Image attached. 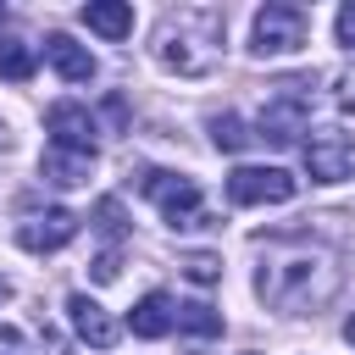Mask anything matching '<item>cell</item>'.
<instances>
[{"label": "cell", "mask_w": 355, "mask_h": 355, "mask_svg": "<svg viewBox=\"0 0 355 355\" xmlns=\"http://www.w3.org/2000/svg\"><path fill=\"white\" fill-rule=\"evenodd\" d=\"M333 288H338V272H333L327 250H316V244H283L255 272V294L277 311H311Z\"/></svg>", "instance_id": "cell-1"}, {"label": "cell", "mask_w": 355, "mask_h": 355, "mask_svg": "<svg viewBox=\"0 0 355 355\" xmlns=\"http://www.w3.org/2000/svg\"><path fill=\"white\" fill-rule=\"evenodd\" d=\"M155 61L183 72V78H205L222 61V11H211V6L172 11L155 33Z\"/></svg>", "instance_id": "cell-2"}, {"label": "cell", "mask_w": 355, "mask_h": 355, "mask_svg": "<svg viewBox=\"0 0 355 355\" xmlns=\"http://www.w3.org/2000/svg\"><path fill=\"white\" fill-rule=\"evenodd\" d=\"M311 39V17H305V6H294V0H272V6H261L255 11V55L261 61H272V55H294L300 44Z\"/></svg>", "instance_id": "cell-3"}, {"label": "cell", "mask_w": 355, "mask_h": 355, "mask_svg": "<svg viewBox=\"0 0 355 355\" xmlns=\"http://www.w3.org/2000/svg\"><path fill=\"white\" fill-rule=\"evenodd\" d=\"M144 194L161 205V216H166L172 227H205V222H211L194 178H178V172H144Z\"/></svg>", "instance_id": "cell-4"}, {"label": "cell", "mask_w": 355, "mask_h": 355, "mask_svg": "<svg viewBox=\"0 0 355 355\" xmlns=\"http://www.w3.org/2000/svg\"><path fill=\"white\" fill-rule=\"evenodd\" d=\"M294 172H283V166H233L227 172V200L233 205H283V200H294Z\"/></svg>", "instance_id": "cell-5"}, {"label": "cell", "mask_w": 355, "mask_h": 355, "mask_svg": "<svg viewBox=\"0 0 355 355\" xmlns=\"http://www.w3.org/2000/svg\"><path fill=\"white\" fill-rule=\"evenodd\" d=\"M311 83H277V94L266 100V111H261V133L255 139H272V144H288L300 128H305V116H311V94H305Z\"/></svg>", "instance_id": "cell-6"}, {"label": "cell", "mask_w": 355, "mask_h": 355, "mask_svg": "<svg viewBox=\"0 0 355 355\" xmlns=\"http://www.w3.org/2000/svg\"><path fill=\"white\" fill-rule=\"evenodd\" d=\"M305 166H311L316 183L349 178V172H355V144H349V133H333V128L311 133V139H305Z\"/></svg>", "instance_id": "cell-7"}, {"label": "cell", "mask_w": 355, "mask_h": 355, "mask_svg": "<svg viewBox=\"0 0 355 355\" xmlns=\"http://www.w3.org/2000/svg\"><path fill=\"white\" fill-rule=\"evenodd\" d=\"M44 128H50V144H55V150H83V155H94V116H89L78 100H55L50 116H44Z\"/></svg>", "instance_id": "cell-8"}, {"label": "cell", "mask_w": 355, "mask_h": 355, "mask_svg": "<svg viewBox=\"0 0 355 355\" xmlns=\"http://www.w3.org/2000/svg\"><path fill=\"white\" fill-rule=\"evenodd\" d=\"M78 239V216L72 211H39V216H28L22 227H17V244L22 250H33V255H50V250H61V244H72Z\"/></svg>", "instance_id": "cell-9"}, {"label": "cell", "mask_w": 355, "mask_h": 355, "mask_svg": "<svg viewBox=\"0 0 355 355\" xmlns=\"http://www.w3.org/2000/svg\"><path fill=\"white\" fill-rule=\"evenodd\" d=\"M67 322H72L78 338L94 344V349H111V344H116V322H111L105 305H94L89 294H72V300H67Z\"/></svg>", "instance_id": "cell-10"}, {"label": "cell", "mask_w": 355, "mask_h": 355, "mask_svg": "<svg viewBox=\"0 0 355 355\" xmlns=\"http://www.w3.org/2000/svg\"><path fill=\"white\" fill-rule=\"evenodd\" d=\"M44 55H50V67H55L67 83H89V78H94V55H89L72 33H50V39H44Z\"/></svg>", "instance_id": "cell-11"}, {"label": "cell", "mask_w": 355, "mask_h": 355, "mask_svg": "<svg viewBox=\"0 0 355 355\" xmlns=\"http://www.w3.org/2000/svg\"><path fill=\"white\" fill-rule=\"evenodd\" d=\"M172 322H178V305H172L166 294H144V300L128 311V327H133L139 338H166Z\"/></svg>", "instance_id": "cell-12"}, {"label": "cell", "mask_w": 355, "mask_h": 355, "mask_svg": "<svg viewBox=\"0 0 355 355\" xmlns=\"http://www.w3.org/2000/svg\"><path fill=\"white\" fill-rule=\"evenodd\" d=\"M83 22L94 33H105V39H128L133 33V6L128 0H89L83 6Z\"/></svg>", "instance_id": "cell-13"}, {"label": "cell", "mask_w": 355, "mask_h": 355, "mask_svg": "<svg viewBox=\"0 0 355 355\" xmlns=\"http://www.w3.org/2000/svg\"><path fill=\"white\" fill-rule=\"evenodd\" d=\"M94 172V155H83V150H44V178L50 183H61V189H78L83 178Z\"/></svg>", "instance_id": "cell-14"}, {"label": "cell", "mask_w": 355, "mask_h": 355, "mask_svg": "<svg viewBox=\"0 0 355 355\" xmlns=\"http://www.w3.org/2000/svg\"><path fill=\"white\" fill-rule=\"evenodd\" d=\"M33 67H39V50L28 39H0V78L6 83H28Z\"/></svg>", "instance_id": "cell-15"}, {"label": "cell", "mask_w": 355, "mask_h": 355, "mask_svg": "<svg viewBox=\"0 0 355 355\" xmlns=\"http://www.w3.org/2000/svg\"><path fill=\"white\" fill-rule=\"evenodd\" d=\"M172 327L189 333V338H216V333H222V311L205 305V300H194V305H178V322H172Z\"/></svg>", "instance_id": "cell-16"}, {"label": "cell", "mask_w": 355, "mask_h": 355, "mask_svg": "<svg viewBox=\"0 0 355 355\" xmlns=\"http://www.w3.org/2000/svg\"><path fill=\"white\" fill-rule=\"evenodd\" d=\"M255 133H244V122L239 116H211V144L216 150H244Z\"/></svg>", "instance_id": "cell-17"}, {"label": "cell", "mask_w": 355, "mask_h": 355, "mask_svg": "<svg viewBox=\"0 0 355 355\" xmlns=\"http://www.w3.org/2000/svg\"><path fill=\"white\" fill-rule=\"evenodd\" d=\"M183 272H189L194 283H216V277H222V261H216V255H205V250H194V255L183 261Z\"/></svg>", "instance_id": "cell-18"}, {"label": "cell", "mask_w": 355, "mask_h": 355, "mask_svg": "<svg viewBox=\"0 0 355 355\" xmlns=\"http://www.w3.org/2000/svg\"><path fill=\"white\" fill-rule=\"evenodd\" d=\"M94 227H100L105 239H122V205H116V200H100V205H94Z\"/></svg>", "instance_id": "cell-19"}, {"label": "cell", "mask_w": 355, "mask_h": 355, "mask_svg": "<svg viewBox=\"0 0 355 355\" xmlns=\"http://www.w3.org/2000/svg\"><path fill=\"white\" fill-rule=\"evenodd\" d=\"M116 272H122V255H116V250H105V255L94 261V283H111Z\"/></svg>", "instance_id": "cell-20"}, {"label": "cell", "mask_w": 355, "mask_h": 355, "mask_svg": "<svg viewBox=\"0 0 355 355\" xmlns=\"http://www.w3.org/2000/svg\"><path fill=\"white\" fill-rule=\"evenodd\" d=\"M338 44H349V50H355V0L338 11Z\"/></svg>", "instance_id": "cell-21"}, {"label": "cell", "mask_w": 355, "mask_h": 355, "mask_svg": "<svg viewBox=\"0 0 355 355\" xmlns=\"http://www.w3.org/2000/svg\"><path fill=\"white\" fill-rule=\"evenodd\" d=\"M338 105H344V111L355 116V67H349V72L338 78Z\"/></svg>", "instance_id": "cell-22"}, {"label": "cell", "mask_w": 355, "mask_h": 355, "mask_svg": "<svg viewBox=\"0 0 355 355\" xmlns=\"http://www.w3.org/2000/svg\"><path fill=\"white\" fill-rule=\"evenodd\" d=\"M344 338H349V344H355V316H349V322H344Z\"/></svg>", "instance_id": "cell-23"}, {"label": "cell", "mask_w": 355, "mask_h": 355, "mask_svg": "<svg viewBox=\"0 0 355 355\" xmlns=\"http://www.w3.org/2000/svg\"><path fill=\"white\" fill-rule=\"evenodd\" d=\"M6 294H11V288H6V277H0V300H6Z\"/></svg>", "instance_id": "cell-24"}, {"label": "cell", "mask_w": 355, "mask_h": 355, "mask_svg": "<svg viewBox=\"0 0 355 355\" xmlns=\"http://www.w3.org/2000/svg\"><path fill=\"white\" fill-rule=\"evenodd\" d=\"M0 17H6V6H0Z\"/></svg>", "instance_id": "cell-25"}, {"label": "cell", "mask_w": 355, "mask_h": 355, "mask_svg": "<svg viewBox=\"0 0 355 355\" xmlns=\"http://www.w3.org/2000/svg\"><path fill=\"white\" fill-rule=\"evenodd\" d=\"M244 355H255V349H244Z\"/></svg>", "instance_id": "cell-26"}]
</instances>
